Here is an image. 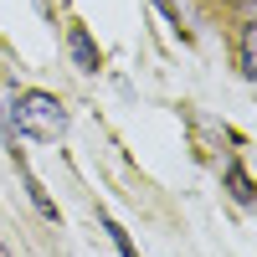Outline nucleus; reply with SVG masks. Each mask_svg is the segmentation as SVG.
Returning <instances> with one entry per match:
<instances>
[{"label":"nucleus","instance_id":"f257e3e1","mask_svg":"<svg viewBox=\"0 0 257 257\" xmlns=\"http://www.w3.org/2000/svg\"><path fill=\"white\" fill-rule=\"evenodd\" d=\"M11 123H16L26 139L52 144V139H62V134H67V108H62L52 93L31 88V93H21V98L11 103Z\"/></svg>","mask_w":257,"mask_h":257},{"label":"nucleus","instance_id":"f03ea898","mask_svg":"<svg viewBox=\"0 0 257 257\" xmlns=\"http://www.w3.org/2000/svg\"><path fill=\"white\" fill-rule=\"evenodd\" d=\"M67 47H72V57H77V67H82V72H98V47H93V36L82 31V26L67 31Z\"/></svg>","mask_w":257,"mask_h":257},{"label":"nucleus","instance_id":"7ed1b4c3","mask_svg":"<svg viewBox=\"0 0 257 257\" xmlns=\"http://www.w3.org/2000/svg\"><path fill=\"white\" fill-rule=\"evenodd\" d=\"M226 185H231V196H237V206H252V180H247V170H242V165H231V170H226Z\"/></svg>","mask_w":257,"mask_h":257},{"label":"nucleus","instance_id":"20e7f679","mask_svg":"<svg viewBox=\"0 0 257 257\" xmlns=\"http://www.w3.org/2000/svg\"><path fill=\"white\" fill-rule=\"evenodd\" d=\"M103 231H108V237H113V247H118V257H139V252H134V242H128V231H123L118 221H108V216H103Z\"/></svg>","mask_w":257,"mask_h":257},{"label":"nucleus","instance_id":"39448f33","mask_svg":"<svg viewBox=\"0 0 257 257\" xmlns=\"http://www.w3.org/2000/svg\"><path fill=\"white\" fill-rule=\"evenodd\" d=\"M257 72V57H252V16L242 21V77Z\"/></svg>","mask_w":257,"mask_h":257},{"label":"nucleus","instance_id":"423d86ee","mask_svg":"<svg viewBox=\"0 0 257 257\" xmlns=\"http://www.w3.org/2000/svg\"><path fill=\"white\" fill-rule=\"evenodd\" d=\"M0 139H11V123H6V113H0Z\"/></svg>","mask_w":257,"mask_h":257},{"label":"nucleus","instance_id":"0eeeda50","mask_svg":"<svg viewBox=\"0 0 257 257\" xmlns=\"http://www.w3.org/2000/svg\"><path fill=\"white\" fill-rule=\"evenodd\" d=\"M0 257H11V252H6V247H0Z\"/></svg>","mask_w":257,"mask_h":257}]
</instances>
